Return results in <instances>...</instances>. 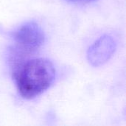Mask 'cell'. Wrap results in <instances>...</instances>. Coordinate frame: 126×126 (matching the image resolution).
<instances>
[{
    "label": "cell",
    "instance_id": "6da1fadb",
    "mask_svg": "<svg viewBox=\"0 0 126 126\" xmlns=\"http://www.w3.org/2000/svg\"><path fill=\"white\" fill-rule=\"evenodd\" d=\"M13 79L18 94L24 99H33L54 83L55 69L46 58H34L18 63L13 71Z\"/></svg>",
    "mask_w": 126,
    "mask_h": 126
},
{
    "label": "cell",
    "instance_id": "7a4b0ae2",
    "mask_svg": "<svg viewBox=\"0 0 126 126\" xmlns=\"http://www.w3.org/2000/svg\"><path fill=\"white\" fill-rule=\"evenodd\" d=\"M10 37L16 47L27 53L36 51L45 42L44 32L35 21L24 22L11 32Z\"/></svg>",
    "mask_w": 126,
    "mask_h": 126
},
{
    "label": "cell",
    "instance_id": "3957f363",
    "mask_svg": "<svg viewBox=\"0 0 126 126\" xmlns=\"http://www.w3.org/2000/svg\"><path fill=\"white\" fill-rule=\"evenodd\" d=\"M116 49V42L109 35H104L96 41L89 49L87 58L89 62L94 66L106 62Z\"/></svg>",
    "mask_w": 126,
    "mask_h": 126
},
{
    "label": "cell",
    "instance_id": "277c9868",
    "mask_svg": "<svg viewBox=\"0 0 126 126\" xmlns=\"http://www.w3.org/2000/svg\"><path fill=\"white\" fill-rule=\"evenodd\" d=\"M67 1L78 3V2H88V1H94V0H67Z\"/></svg>",
    "mask_w": 126,
    "mask_h": 126
}]
</instances>
